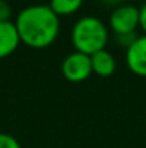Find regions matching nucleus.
I'll list each match as a JSON object with an SVG mask.
<instances>
[{"instance_id":"f257e3e1","label":"nucleus","mask_w":146,"mask_h":148,"mask_svg":"<svg viewBox=\"0 0 146 148\" xmlns=\"http://www.w3.org/2000/svg\"><path fill=\"white\" fill-rule=\"evenodd\" d=\"M14 26L20 42L35 49H43L57 39L60 19L49 4H32L16 16Z\"/></svg>"},{"instance_id":"f03ea898","label":"nucleus","mask_w":146,"mask_h":148,"mask_svg":"<svg viewBox=\"0 0 146 148\" xmlns=\"http://www.w3.org/2000/svg\"><path fill=\"white\" fill-rule=\"evenodd\" d=\"M70 38L77 52L92 56L106 48L109 30L100 19L95 16H85L73 25Z\"/></svg>"},{"instance_id":"7ed1b4c3","label":"nucleus","mask_w":146,"mask_h":148,"mask_svg":"<svg viewBox=\"0 0 146 148\" xmlns=\"http://www.w3.org/2000/svg\"><path fill=\"white\" fill-rule=\"evenodd\" d=\"M92 71V60L89 55H85L82 52L75 50L73 53L67 55L62 62V75L73 84H79L86 81Z\"/></svg>"},{"instance_id":"20e7f679","label":"nucleus","mask_w":146,"mask_h":148,"mask_svg":"<svg viewBox=\"0 0 146 148\" xmlns=\"http://www.w3.org/2000/svg\"><path fill=\"white\" fill-rule=\"evenodd\" d=\"M109 26L115 35L133 33L139 26V7L133 4H120L115 7L109 17Z\"/></svg>"},{"instance_id":"39448f33","label":"nucleus","mask_w":146,"mask_h":148,"mask_svg":"<svg viewBox=\"0 0 146 148\" xmlns=\"http://www.w3.org/2000/svg\"><path fill=\"white\" fill-rule=\"evenodd\" d=\"M126 63L130 72L146 78V35L138 36V39L126 49Z\"/></svg>"},{"instance_id":"423d86ee","label":"nucleus","mask_w":146,"mask_h":148,"mask_svg":"<svg viewBox=\"0 0 146 148\" xmlns=\"http://www.w3.org/2000/svg\"><path fill=\"white\" fill-rule=\"evenodd\" d=\"M20 38L13 22H0V59L17 49Z\"/></svg>"},{"instance_id":"0eeeda50","label":"nucleus","mask_w":146,"mask_h":148,"mask_svg":"<svg viewBox=\"0 0 146 148\" xmlns=\"http://www.w3.org/2000/svg\"><path fill=\"white\" fill-rule=\"evenodd\" d=\"M92 60V71L100 78H109L115 73L116 71V60L115 56L107 52L106 49L96 52L95 55L90 56Z\"/></svg>"},{"instance_id":"6e6552de","label":"nucleus","mask_w":146,"mask_h":148,"mask_svg":"<svg viewBox=\"0 0 146 148\" xmlns=\"http://www.w3.org/2000/svg\"><path fill=\"white\" fill-rule=\"evenodd\" d=\"M83 4V0H50V9L60 17V16H70L76 13Z\"/></svg>"},{"instance_id":"1a4fd4ad","label":"nucleus","mask_w":146,"mask_h":148,"mask_svg":"<svg viewBox=\"0 0 146 148\" xmlns=\"http://www.w3.org/2000/svg\"><path fill=\"white\" fill-rule=\"evenodd\" d=\"M138 39V36H136V33L133 32V33H122V35H115V42L119 45V46H122V48H130V45L135 42Z\"/></svg>"},{"instance_id":"9d476101","label":"nucleus","mask_w":146,"mask_h":148,"mask_svg":"<svg viewBox=\"0 0 146 148\" xmlns=\"http://www.w3.org/2000/svg\"><path fill=\"white\" fill-rule=\"evenodd\" d=\"M0 148H22V145L14 137L0 132Z\"/></svg>"},{"instance_id":"9b49d317","label":"nucleus","mask_w":146,"mask_h":148,"mask_svg":"<svg viewBox=\"0 0 146 148\" xmlns=\"http://www.w3.org/2000/svg\"><path fill=\"white\" fill-rule=\"evenodd\" d=\"M10 16H12V7L9 1L0 0V22H10Z\"/></svg>"},{"instance_id":"f8f14e48","label":"nucleus","mask_w":146,"mask_h":148,"mask_svg":"<svg viewBox=\"0 0 146 148\" xmlns=\"http://www.w3.org/2000/svg\"><path fill=\"white\" fill-rule=\"evenodd\" d=\"M139 26L146 35V3L142 4V7H139Z\"/></svg>"},{"instance_id":"ddd939ff","label":"nucleus","mask_w":146,"mask_h":148,"mask_svg":"<svg viewBox=\"0 0 146 148\" xmlns=\"http://www.w3.org/2000/svg\"><path fill=\"white\" fill-rule=\"evenodd\" d=\"M103 1V4H106V6H109V7H117V6H120L122 3V0H102Z\"/></svg>"}]
</instances>
